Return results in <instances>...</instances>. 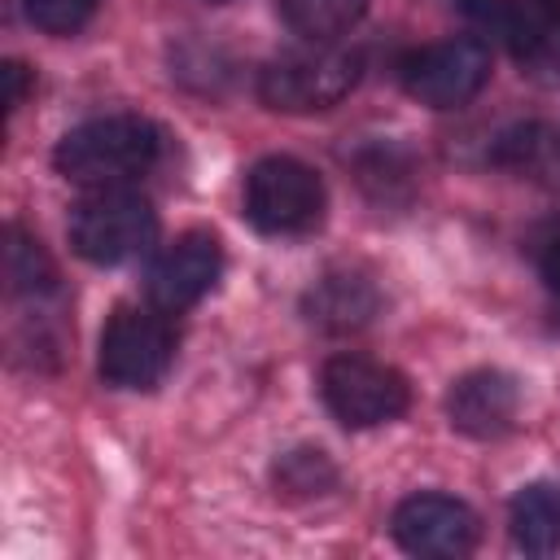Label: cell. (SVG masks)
I'll list each match as a JSON object with an SVG mask.
<instances>
[{
	"mask_svg": "<svg viewBox=\"0 0 560 560\" xmlns=\"http://www.w3.org/2000/svg\"><path fill=\"white\" fill-rule=\"evenodd\" d=\"M162 158V131L140 114H105L61 136L52 162L83 188H127Z\"/></svg>",
	"mask_w": 560,
	"mask_h": 560,
	"instance_id": "cell-1",
	"label": "cell"
},
{
	"mask_svg": "<svg viewBox=\"0 0 560 560\" xmlns=\"http://www.w3.org/2000/svg\"><path fill=\"white\" fill-rule=\"evenodd\" d=\"M359 70H363L359 52H350L341 44H306V48L284 52L262 66L258 96H262V105H271L280 114L332 109L337 101L350 96V88L359 83Z\"/></svg>",
	"mask_w": 560,
	"mask_h": 560,
	"instance_id": "cell-2",
	"label": "cell"
},
{
	"mask_svg": "<svg viewBox=\"0 0 560 560\" xmlns=\"http://www.w3.org/2000/svg\"><path fill=\"white\" fill-rule=\"evenodd\" d=\"M158 236L153 206L131 188H92L70 210V245L88 262L114 267L144 254Z\"/></svg>",
	"mask_w": 560,
	"mask_h": 560,
	"instance_id": "cell-3",
	"label": "cell"
},
{
	"mask_svg": "<svg viewBox=\"0 0 560 560\" xmlns=\"http://www.w3.org/2000/svg\"><path fill=\"white\" fill-rule=\"evenodd\" d=\"M175 359V328L162 306H118L101 332V376L114 389H149Z\"/></svg>",
	"mask_w": 560,
	"mask_h": 560,
	"instance_id": "cell-4",
	"label": "cell"
},
{
	"mask_svg": "<svg viewBox=\"0 0 560 560\" xmlns=\"http://www.w3.org/2000/svg\"><path fill=\"white\" fill-rule=\"evenodd\" d=\"M245 214L271 236L311 232L324 219V184L298 158H262L245 175Z\"/></svg>",
	"mask_w": 560,
	"mask_h": 560,
	"instance_id": "cell-5",
	"label": "cell"
},
{
	"mask_svg": "<svg viewBox=\"0 0 560 560\" xmlns=\"http://www.w3.org/2000/svg\"><path fill=\"white\" fill-rule=\"evenodd\" d=\"M319 394H324L328 411L346 429L389 424L411 402L407 376L394 372V368H385V363H376V359H363V354H337V359H328L324 372H319Z\"/></svg>",
	"mask_w": 560,
	"mask_h": 560,
	"instance_id": "cell-6",
	"label": "cell"
},
{
	"mask_svg": "<svg viewBox=\"0 0 560 560\" xmlns=\"http://www.w3.org/2000/svg\"><path fill=\"white\" fill-rule=\"evenodd\" d=\"M486 79H490V48L472 35L438 39L402 61V88L433 109H455L472 101L486 88Z\"/></svg>",
	"mask_w": 560,
	"mask_h": 560,
	"instance_id": "cell-7",
	"label": "cell"
},
{
	"mask_svg": "<svg viewBox=\"0 0 560 560\" xmlns=\"http://www.w3.org/2000/svg\"><path fill=\"white\" fill-rule=\"evenodd\" d=\"M394 538L411 556H468L477 547L481 521L464 499L451 494H411L394 508Z\"/></svg>",
	"mask_w": 560,
	"mask_h": 560,
	"instance_id": "cell-8",
	"label": "cell"
},
{
	"mask_svg": "<svg viewBox=\"0 0 560 560\" xmlns=\"http://www.w3.org/2000/svg\"><path fill=\"white\" fill-rule=\"evenodd\" d=\"M223 271V249L210 232H184L175 236L149 267V302L171 311L192 306L197 298H206L214 289Z\"/></svg>",
	"mask_w": 560,
	"mask_h": 560,
	"instance_id": "cell-9",
	"label": "cell"
},
{
	"mask_svg": "<svg viewBox=\"0 0 560 560\" xmlns=\"http://www.w3.org/2000/svg\"><path fill=\"white\" fill-rule=\"evenodd\" d=\"M516 407H521L516 381L508 372H494V368L459 376L451 385V394H446V416L468 438H499V433H508L512 420H516Z\"/></svg>",
	"mask_w": 560,
	"mask_h": 560,
	"instance_id": "cell-10",
	"label": "cell"
},
{
	"mask_svg": "<svg viewBox=\"0 0 560 560\" xmlns=\"http://www.w3.org/2000/svg\"><path fill=\"white\" fill-rule=\"evenodd\" d=\"M525 74L560 83V0H508L499 31Z\"/></svg>",
	"mask_w": 560,
	"mask_h": 560,
	"instance_id": "cell-11",
	"label": "cell"
},
{
	"mask_svg": "<svg viewBox=\"0 0 560 560\" xmlns=\"http://www.w3.org/2000/svg\"><path fill=\"white\" fill-rule=\"evenodd\" d=\"M381 311V289L363 271H328L302 298V315L328 332H354Z\"/></svg>",
	"mask_w": 560,
	"mask_h": 560,
	"instance_id": "cell-12",
	"label": "cell"
},
{
	"mask_svg": "<svg viewBox=\"0 0 560 560\" xmlns=\"http://www.w3.org/2000/svg\"><path fill=\"white\" fill-rule=\"evenodd\" d=\"M490 162L503 166L516 179L538 184V188H560V127L516 122L494 140Z\"/></svg>",
	"mask_w": 560,
	"mask_h": 560,
	"instance_id": "cell-13",
	"label": "cell"
},
{
	"mask_svg": "<svg viewBox=\"0 0 560 560\" xmlns=\"http://www.w3.org/2000/svg\"><path fill=\"white\" fill-rule=\"evenodd\" d=\"M512 538L529 556L560 551V481H529L512 499Z\"/></svg>",
	"mask_w": 560,
	"mask_h": 560,
	"instance_id": "cell-14",
	"label": "cell"
},
{
	"mask_svg": "<svg viewBox=\"0 0 560 560\" xmlns=\"http://www.w3.org/2000/svg\"><path fill=\"white\" fill-rule=\"evenodd\" d=\"M368 13V0H280V18L306 44H332Z\"/></svg>",
	"mask_w": 560,
	"mask_h": 560,
	"instance_id": "cell-15",
	"label": "cell"
},
{
	"mask_svg": "<svg viewBox=\"0 0 560 560\" xmlns=\"http://www.w3.org/2000/svg\"><path fill=\"white\" fill-rule=\"evenodd\" d=\"M4 276L13 293H52L57 289V267L52 258L39 249V241H31L22 228H9V245H4Z\"/></svg>",
	"mask_w": 560,
	"mask_h": 560,
	"instance_id": "cell-16",
	"label": "cell"
},
{
	"mask_svg": "<svg viewBox=\"0 0 560 560\" xmlns=\"http://www.w3.org/2000/svg\"><path fill=\"white\" fill-rule=\"evenodd\" d=\"M96 13V0H26V18L48 35H70Z\"/></svg>",
	"mask_w": 560,
	"mask_h": 560,
	"instance_id": "cell-17",
	"label": "cell"
},
{
	"mask_svg": "<svg viewBox=\"0 0 560 560\" xmlns=\"http://www.w3.org/2000/svg\"><path fill=\"white\" fill-rule=\"evenodd\" d=\"M538 271L547 280L551 293H560V228H551L542 241H538Z\"/></svg>",
	"mask_w": 560,
	"mask_h": 560,
	"instance_id": "cell-18",
	"label": "cell"
},
{
	"mask_svg": "<svg viewBox=\"0 0 560 560\" xmlns=\"http://www.w3.org/2000/svg\"><path fill=\"white\" fill-rule=\"evenodd\" d=\"M4 79H9V109H18L22 105V92H26V70L18 61H9L4 66Z\"/></svg>",
	"mask_w": 560,
	"mask_h": 560,
	"instance_id": "cell-19",
	"label": "cell"
},
{
	"mask_svg": "<svg viewBox=\"0 0 560 560\" xmlns=\"http://www.w3.org/2000/svg\"><path fill=\"white\" fill-rule=\"evenodd\" d=\"M210 4H223V0H210Z\"/></svg>",
	"mask_w": 560,
	"mask_h": 560,
	"instance_id": "cell-20",
	"label": "cell"
}]
</instances>
